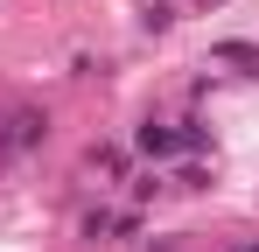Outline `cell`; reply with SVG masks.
Wrapping results in <instances>:
<instances>
[{
	"instance_id": "obj_1",
	"label": "cell",
	"mask_w": 259,
	"mask_h": 252,
	"mask_svg": "<svg viewBox=\"0 0 259 252\" xmlns=\"http://www.w3.org/2000/svg\"><path fill=\"white\" fill-rule=\"evenodd\" d=\"M42 133H49L42 105H7V112H0V168L21 161L28 147H42Z\"/></svg>"
},
{
	"instance_id": "obj_2",
	"label": "cell",
	"mask_w": 259,
	"mask_h": 252,
	"mask_svg": "<svg viewBox=\"0 0 259 252\" xmlns=\"http://www.w3.org/2000/svg\"><path fill=\"white\" fill-rule=\"evenodd\" d=\"M140 154H154V161H161V154H182V133H168V126H140Z\"/></svg>"
},
{
	"instance_id": "obj_3",
	"label": "cell",
	"mask_w": 259,
	"mask_h": 252,
	"mask_svg": "<svg viewBox=\"0 0 259 252\" xmlns=\"http://www.w3.org/2000/svg\"><path fill=\"white\" fill-rule=\"evenodd\" d=\"M210 56H217V63H238V70H252V77H259V49H252V42H217Z\"/></svg>"
},
{
	"instance_id": "obj_4",
	"label": "cell",
	"mask_w": 259,
	"mask_h": 252,
	"mask_svg": "<svg viewBox=\"0 0 259 252\" xmlns=\"http://www.w3.org/2000/svg\"><path fill=\"white\" fill-rule=\"evenodd\" d=\"M105 231H133V217H112V210H91V217H84V238H105Z\"/></svg>"
},
{
	"instance_id": "obj_5",
	"label": "cell",
	"mask_w": 259,
	"mask_h": 252,
	"mask_svg": "<svg viewBox=\"0 0 259 252\" xmlns=\"http://www.w3.org/2000/svg\"><path fill=\"white\" fill-rule=\"evenodd\" d=\"M238 252H259V238H245V245H238Z\"/></svg>"
}]
</instances>
